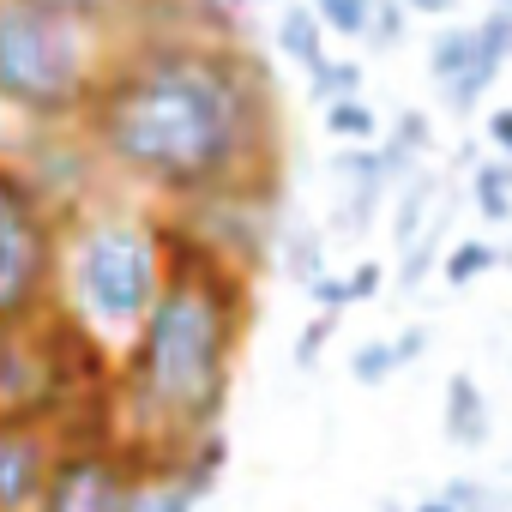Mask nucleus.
Masks as SVG:
<instances>
[{
    "mask_svg": "<svg viewBox=\"0 0 512 512\" xmlns=\"http://www.w3.org/2000/svg\"><path fill=\"white\" fill-rule=\"evenodd\" d=\"M79 133L109 187L157 211L284 193V109L266 61L199 25H121Z\"/></svg>",
    "mask_w": 512,
    "mask_h": 512,
    "instance_id": "obj_1",
    "label": "nucleus"
},
{
    "mask_svg": "<svg viewBox=\"0 0 512 512\" xmlns=\"http://www.w3.org/2000/svg\"><path fill=\"white\" fill-rule=\"evenodd\" d=\"M247 266L163 211V284L115 350V434L145 470L187 458L223 428L253 320Z\"/></svg>",
    "mask_w": 512,
    "mask_h": 512,
    "instance_id": "obj_2",
    "label": "nucleus"
},
{
    "mask_svg": "<svg viewBox=\"0 0 512 512\" xmlns=\"http://www.w3.org/2000/svg\"><path fill=\"white\" fill-rule=\"evenodd\" d=\"M163 284V211L145 199H91L61 229L55 266V308L91 332L97 344L121 350L145 320Z\"/></svg>",
    "mask_w": 512,
    "mask_h": 512,
    "instance_id": "obj_3",
    "label": "nucleus"
},
{
    "mask_svg": "<svg viewBox=\"0 0 512 512\" xmlns=\"http://www.w3.org/2000/svg\"><path fill=\"white\" fill-rule=\"evenodd\" d=\"M0 422L55 428V440L115 434V350L61 308L0 326Z\"/></svg>",
    "mask_w": 512,
    "mask_h": 512,
    "instance_id": "obj_4",
    "label": "nucleus"
},
{
    "mask_svg": "<svg viewBox=\"0 0 512 512\" xmlns=\"http://www.w3.org/2000/svg\"><path fill=\"white\" fill-rule=\"evenodd\" d=\"M121 25L0 0V109L25 127H79Z\"/></svg>",
    "mask_w": 512,
    "mask_h": 512,
    "instance_id": "obj_5",
    "label": "nucleus"
},
{
    "mask_svg": "<svg viewBox=\"0 0 512 512\" xmlns=\"http://www.w3.org/2000/svg\"><path fill=\"white\" fill-rule=\"evenodd\" d=\"M61 229L67 211L31 181V169L13 151H0V326L55 308Z\"/></svg>",
    "mask_w": 512,
    "mask_h": 512,
    "instance_id": "obj_6",
    "label": "nucleus"
},
{
    "mask_svg": "<svg viewBox=\"0 0 512 512\" xmlns=\"http://www.w3.org/2000/svg\"><path fill=\"white\" fill-rule=\"evenodd\" d=\"M139 476H145V464L133 458V446L121 434L61 440L55 470H49L31 512H133Z\"/></svg>",
    "mask_w": 512,
    "mask_h": 512,
    "instance_id": "obj_7",
    "label": "nucleus"
},
{
    "mask_svg": "<svg viewBox=\"0 0 512 512\" xmlns=\"http://www.w3.org/2000/svg\"><path fill=\"white\" fill-rule=\"evenodd\" d=\"M55 428H19L0 422V512H31L49 470H55Z\"/></svg>",
    "mask_w": 512,
    "mask_h": 512,
    "instance_id": "obj_8",
    "label": "nucleus"
},
{
    "mask_svg": "<svg viewBox=\"0 0 512 512\" xmlns=\"http://www.w3.org/2000/svg\"><path fill=\"white\" fill-rule=\"evenodd\" d=\"M326 247H332V241H326V229H320L308 211H296V205H290V211H278L272 253H278V266L290 272V284H302V290H308V284L326 272Z\"/></svg>",
    "mask_w": 512,
    "mask_h": 512,
    "instance_id": "obj_9",
    "label": "nucleus"
},
{
    "mask_svg": "<svg viewBox=\"0 0 512 512\" xmlns=\"http://www.w3.org/2000/svg\"><path fill=\"white\" fill-rule=\"evenodd\" d=\"M440 428H446V440L458 446V452H482L488 446V428H494V410H488V398H482V386H476V374H452L446 380V398H440Z\"/></svg>",
    "mask_w": 512,
    "mask_h": 512,
    "instance_id": "obj_10",
    "label": "nucleus"
},
{
    "mask_svg": "<svg viewBox=\"0 0 512 512\" xmlns=\"http://www.w3.org/2000/svg\"><path fill=\"white\" fill-rule=\"evenodd\" d=\"M440 193H446V169H434V163H422L416 175H404V181L392 187V247H398V253L428 229Z\"/></svg>",
    "mask_w": 512,
    "mask_h": 512,
    "instance_id": "obj_11",
    "label": "nucleus"
},
{
    "mask_svg": "<svg viewBox=\"0 0 512 512\" xmlns=\"http://www.w3.org/2000/svg\"><path fill=\"white\" fill-rule=\"evenodd\" d=\"M464 175H470L464 193H470V205L482 211V223H494V229L512 223V157H476Z\"/></svg>",
    "mask_w": 512,
    "mask_h": 512,
    "instance_id": "obj_12",
    "label": "nucleus"
},
{
    "mask_svg": "<svg viewBox=\"0 0 512 512\" xmlns=\"http://www.w3.org/2000/svg\"><path fill=\"white\" fill-rule=\"evenodd\" d=\"M278 49H284V61H296L302 73H314V67L332 55L320 19L308 13V0H284V13H278Z\"/></svg>",
    "mask_w": 512,
    "mask_h": 512,
    "instance_id": "obj_13",
    "label": "nucleus"
},
{
    "mask_svg": "<svg viewBox=\"0 0 512 512\" xmlns=\"http://www.w3.org/2000/svg\"><path fill=\"white\" fill-rule=\"evenodd\" d=\"M494 266H500V247L482 241V235H464V241H446V253H440V284L446 290H470Z\"/></svg>",
    "mask_w": 512,
    "mask_h": 512,
    "instance_id": "obj_14",
    "label": "nucleus"
},
{
    "mask_svg": "<svg viewBox=\"0 0 512 512\" xmlns=\"http://www.w3.org/2000/svg\"><path fill=\"white\" fill-rule=\"evenodd\" d=\"M476 55H482L476 25H446V31H434V43H428L422 67H428V79H434V85H446V79H458Z\"/></svg>",
    "mask_w": 512,
    "mask_h": 512,
    "instance_id": "obj_15",
    "label": "nucleus"
},
{
    "mask_svg": "<svg viewBox=\"0 0 512 512\" xmlns=\"http://www.w3.org/2000/svg\"><path fill=\"white\" fill-rule=\"evenodd\" d=\"M500 67H506V55H494V49H482L458 79H446L440 91H446V115H476V103L494 91V79H500Z\"/></svg>",
    "mask_w": 512,
    "mask_h": 512,
    "instance_id": "obj_16",
    "label": "nucleus"
},
{
    "mask_svg": "<svg viewBox=\"0 0 512 512\" xmlns=\"http://www.w3.org/2000/svg\"><path fill=\"white\" fill-rule=\"evenodd\" d=\"M320 121H326V133L338 139V145H374L380 139V115H374V103L368 97H338V103H326L320 109Z\"/></svg>",
    "mask_w": 512,
    "mask_h": 512,
    "instance_id": "obj_17",
    "label": "nucleus"
},
{
    "mask_svg": "<svg viewBox=\"0 0 512 512\" xmlns=\"http://www.w3.org/2000/svg\"><path fill=\"white\" fill-rule=\"evenodd\" d=\"M362 61H338V55H326L314 73H308V97L326 109V103H338V97H362Z\"/></svg>",
    "mask_w": 512,
    "mask_h": 512,
    "instance_id": "obj_18",
    "label": "nucleus"
},
{
    "mask_svg": "<svg viewBox=\"0 0 512 512\" xmlns=\"http://www.w3.org/2000/svg\"><path fill=\"white\" fill-rule=\"evenodd\" d=\"M398 368H404V362H398L392 338H368V344H356V350H350V380H356V386H368V392H374V386H386Z\"/></svg>",
    "mask_w": 512,
    "mask_h": 512,
    "instance_id": "obj_19",
    "label": "nucleus"
},
{
    "mask_svg": "<svg viewBox=\"0 0 512 512\" xmlns=\"http://www.w3.org/2000/svg\"><path fill=\"white\" fill-rule=\"evenodd\" d=\"M308 13L320 19L326 37H368V13L374 0H308Z\"/></svg>",
    "mask_w": 512,
    "mask_h": 512,
    "instance_id": "obj_20",
    "label": "nucleus"
},
{
    "mask_svg": "<svg viewBox=\"0 0 512 512\" xmlns=\"http://www.w3.org/2000/svg\"><path fill=\"white\" fill-rule=\"evenodd\" d=\"M440 494L452 500V512H512V494L494 482H476V476H452Z\"/></svg>",
    "mask_w": 512,
    "mask_h": 512,
    "instance_id": "obj_21",
    "label": "nucleus"
},
{
    "mask_svg": "<svg viewBox=\"0 0 512 512\" xmlns=\"http://www.w3.org/2000/svg\"><path fill=\"white\" fill-rule=\"evenodd\" d=\"M410 31V7L404 0H374V13H368V43L374 49H398Z\"/></svg>",
    "mask_w": 512,
    "mask_h": 512,
    "instance_id": "obj_22",
    "label": "nucleus"
},
{
    "mask_svg": "<svg viewBox=\"0 0 512 512\" xmlns=\"http://www.w3.org/2000/svg\"><path fill=\"white\" fill-rule=\"evenodd\" d=\"M37 7L79 13V19H103V25H127V13L139 7V0H37Z\"/></svg>",
    "mask_w": 512,
    "mask_h": 512,
    "instance_id": "obj_23",
    "label": "nucleus"
},
{
    "mask_svg": "<svg viewBox=\"0 0 512 512\" xmlns=\"http://www.w3.org/2000/svg\"><path fill=\"white\" fill-rule=\"evenodd\" d=\"M332 332H338V314H314L308 326H302V338H296V368H314L320 356H326V344H332Z\"/></svg>",
    "mask_w": 512,
    "mask_h": 512,
    "instance_id": "obj_24",
    "label": "nucleus"
},
{
    "mask_svg": "<svg viewBox=\"0 0 512 512\" xmlns=\"http://www.w3.org/2000/svg\"><path fill=\"white\" fill-rule=\"evenodd\" d=\"M308 302H314V314H344V308H356L344 272H320V278L308 284Z\"/></svg>",
    "mask_w": 512,
    "mask_h": 512,
    "instance_id": "obj_25",
    "label": "nucleus"
},
{
    "mask_svg": "<svg viewBox=\"0 0 512 512\" xmlns=\"http://www.w3.org/2000/svg\"><path fill=\"white\" fill-rule=\"evenodd\" d=\"M344 278H350V302H374L380 284H386V266H380V260H362V266H350Z\"/></svg>",
    "mask_w": 512,
    "mask_h": 512,
    "instance_id": "obj_26",
    "label": "nucleus"
},
{
    "mask_svg": "<svg viewBox=\"0 0 512 512\" xmlns=\"http://www.w3.org/2000/svg\"><path fill=\"white\" fill-rule=\"evenodd\" d=\"M482 133H488V145H494V157H512V103H500V109H488V121H482Z\"/></svg>",
    "mask_w": 512,
    "mask_h": 512,
    "instance_id": "obj_27",
    "label": "nucleus"
},
{
    "mask_svg": "<svg viewBox=\"0 0 512 512\" xmlns=\"http://www.w3.org/2000/svg\"><path fill=\"white\" fill-rule=\"evenodd\" d=\"M428 338H434V332H428V326H404V332H398V338H392V350H398V362H416V356H422V350H428Z\"/></svg>",
    "mask_w": 512,
    "mask_h": 512,
    "instance_id": "obj_28",
    "label": "nucleus"
},
{
    "mask_svg": "<svg viewBox=\"0 0 512 512\" xmlns=\"http://www.w3.org/2000/svg\"><path fill=\"white\" fill-rule=\"evenodd\" d=\"M404 7H410V13H422V19H446L458 0H404Z\"/></svg>",
    "mask_w": 512,
    "mask_h": 512,
    "instance_id": "obj_29",
    "label": "nucleus"
},
{
    "mask_svg": "<svg viewBox=\"0 0 512 512\" xmlns=\"http://www.w3.org/2000/svg\"><path fill=\"white\" fill-rule=\"evenodd\" d=\"M410 512H452V500H446V494H428V500H416Z\"/></svg>",
    "mask_w": 512,
    "mask_h": 512,
    "instance_id": "obj_30",
    "label": "nucleus"
},
{
    "mask_svg": "<svg viewBox=\"0 0 512 512\" xmlns=\"http://www.w3.org/2000/svg\"><path fill=\"white\" fill-rule=\"evenodd\" d=\"M380 512H410V506H398V500H386V494H380Z\"/></svg>",
    "mask_w": 512,
    "mask_h": 512,
    "instance_id": "obj_31",
    "label": "nucleus"
},
{
    "mask_svg": "<svg viewBox=\"0 0 512 512\" xmlns=\"http://www.w3.org/2000/svg\"><path fill=\"white\" fill-rule=\"evenodd\" d=\"M488 7H494V13H512V0H488Z\"/></svg>",
    "mask_w": 512,
    "mask_h": 512,
    "instance_id": "obj_32",
    "label": "nucleus"
},
{
    "mask_svg": "<svg viewBox=\"0 0 512 512\" xmlns=\"http://www.w3.org/2000/svg\"><path fill=\"white\" fill-rule=\"evenodd\" d=\"M506 61H512V55H506Z\"/></svg>",
    "mask_w": 512,
    "mask_h": 512,
    "instance_id": "obj_33",
    "label": "nucleus"
},
{
    "mask_svg": "<svg viewBox=\"0 0 512 512\" xmlns=\"http://www.w3.org/2000/svg\"><path fill=\"white\" fill-rule=\"evenodd\" d=\"M506 368H512V362H506Z\"/></svg>",
    "mask_w": 512,
    "mask_h": 512,
    "instance_id": "obj_34",
    "label": "nucleus"
}]
</instances>
